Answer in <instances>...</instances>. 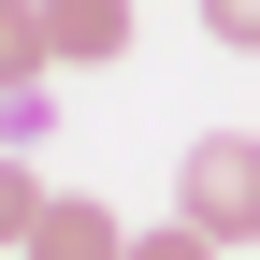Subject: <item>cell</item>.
I'll list each match as a JSON object with an SVG mask.
<instances>
[{
	"label": "cell",
	"instance_id": "6da1fadb",
	"mask_svg": "<svg viewBox=\"0 0 260 260\" xmlns=\"http://www.w3.org/2000/svg\"><path fill=\"white\" fill-rule=\"evenodd\" d=\"M174 217L217 232V246H260V130H203L174 159Z\"/></svg>",
	"mask_w": 260,
	"mask_h": 260
},
{
	"label": "cell",
	"instance_id": "7a4b0ae2",
	"mask_svg": "<svg viewBox=\"0 0 260 260\" xmlns=\"http://www.w3.org/2000/svg\"><path fill=\"white\" fill-rule=\"evenodd\" d=\"M44 58H58V73L130 58V0H44Z\"/></svg>",
	"mask_w": 260,
	"mask_h": 260
},
{
	"label": "cell",
	"instance_id": "3957f363",
	"mask_svg": "<svg viewBox=\"0 0 260 260\" xmlns=\"http://www.w3.org/2000/svg\"><path fill=\"white\" fill-rule=\"evenodd\" d=\"M29 260H130V217L58 188V203H44V232H29Z\"/></svg>",
	"mask_w": 260,
	"mask_h": 260
},
{
	"label": "cell",
	"instance_id": "277c9868",
	"mask_svg": "<svg viewBox=\"0 0 260 260\" xmlns=\"http://www.w3.org/2000/svg\"><path fill=\"white\" fill-rule=\"evenodd\" d=\"M44 203H58V188L29 174L15 145H0V260H29V232H44Z\"/></svg>",
	"mask_w": 260,
	"mask_h": 260
},
{
	"label": "cell",
	"instance_id": "5b68a950",
	"mask_svg": "<svg viewBox=\"0 0 260 260\" xmlns=\"http://www.w3.org/2000/svg\"><path fill=\"white\" fill-rule=\"evenodd\" d=\"M58 58H44V0H0V87H44Z\"/></svg>",
	"mask_w": 260,
	"mask_h": 260
},
{
	"label": "cell",
	"instance_id": "8992f818",
	"mask_svg": "<svg viewBox=\"0 0 260 260\" xmlns=\"http://www.w3.org/2000/svg\"><path fill=\"white\" fill-rule=\"evenodd\" d=\"M44 130H58V87H0V145L29 159V145H44Z\"/></svg>",
	"mask_w": 260,
	"mask_h": 260
},
{
	"label": "cell",
	"instance_id": "52a82bcc",
	"mask_svg": "<svg viewBox=\"0 0 260 260\" xmlns=\"http://www.w3.org/2000/svg\"><path fill=\"white\" fill-rule=\"evenodd\" d=\"M130 260H232L217 232H188V217H145V232H130Z\"/></svg>",
	"mask_w": 260,
	"mask_h": 260
},
{
	"label": "cell",
	"instance_id": "ba28073f",
	"mask_svg": "<svg viewBox=\"0 0 260 260\" xmlns=\"http://www.w3.org/2000/svg\"><path fill=\"white\" fill-rule=\"evenodd\" d=\"M203 29L217 44H260V0H203Z\"/></svg>",
	"mask_w": 260,
	"mask_h": 260
}]
</instances>
